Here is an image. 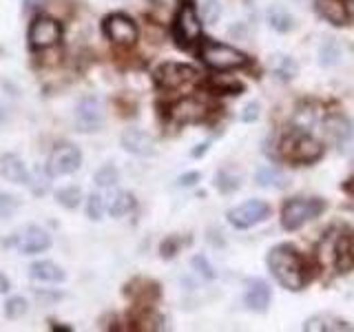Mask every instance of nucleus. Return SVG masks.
Masks as SVG:
<instances>
[{
	"instance_id": "31",
	"label": "nucleus",
	"mask_w": 354,
	"mask_h": 332,
	"mask_svg": "<svg viewBox=\"0 0 354 332\" xmlns=\"http://www.w3.org/2000/svg\"><path fill=\"white\" fill-rule=\"evenodd\" d=\"M193 266L206 277V279H213L215 277V273H213V268H210V264L206 261V257H193Z\"/></svg>"
},
{
	"instance_id": "23",
	"label": "nucleus",
	"mask_w": 354,
	"mask_h": 332,
	"mask_svg": "<svg viewBox=\"0 0 354 332\" xmlns=\"http://www.w3.org/2000/svg\"><path fill=\"white\" fill-rule=\"evenodd\" d=\"M268 22H270V27L277 29V31H288V29H292V25H295V20L290 18V14H286L281 7H272L268 11Z\"/></svg>"
},
{
	"instance_id": "7",
	"label": "nucleus",
	"mask_w": 354,
	"mask_h": 332,
	"mask_svg": "<svg viewBox=\"0 0 354 332\" xmlns=\"http://www.w3.org/2000/svg\"><path fill=\"white\" fill-rule=\"evenodd\" d=\"M62 38V25L58 20H53L49 16H38L33 18L29 25V44L33 49H51L60 42Z\"/></svg>"
},
{
	"instance_id": "26",
	"label": "nucleus",
	"mask_w": 354,
	"mask_h": 332,
	"mask_svg": "<svg viewBox=\"0 0 354 332\" xmlns=\"http://www.w3.org/2000/svg\"><path fill=\"white\" fill-rule=\"evenodd\" d=\"M118 180H120L118 169H115V166H111V164L102 166V169H100V171L95 173V184H97V186H102V188L115 186Z\"/></svg>"
},
{
	"instance_id": "21",
	"label": "nucleus",
	"mask_w": 354,
	"mask_h": 332,
	"mask_svg": "<svg viewBox=\"0 0 354 332\" xmlns=\"http://www.w3.org/2000/svg\"><path fill=\"white\" fill-rule=\"evenodd\" d=\"M304 330H350V324H346V321H339V319H332V317H313L306 321Z\"/></svg>"
},
{
	"instance_id": "32",
	"label": "nucleus",
	"mask_w": 354,
	"mask_h": 332,
	"mask_svg": "<svg viewBox=\"0 0 354 332\" xmlns=\"http://www.w3.org/2000/svg\"><path fill=\"white\" fill-rule=\"evenodd\" d=\"M257 118H259V104H257V102H250L246 109H243L241 120H243V122H254Z\"/></svg>"
},
{
	"instance_id": "37",
	"label": "nucleus",
	"mask_w": 354,
	"mask_h": 332,
	"mask_svg": "<svg viewBox=\"0 0 354 332\" xmlns=\"http://www.w3.org/2000/svg\"><path fill=\"white\" fill-rule=\"evenodd\" d=\"M7 120V113H5V109L3 107H0V124H3V122Z\"/></svg>"
},
{
	"instance_id": "8",
	"label": "nucleus",
	"mask_w": 354,
	"mask_h": 332,
	"mask_svg": "<svg viewBox=\"0 0 354 332\" xmlns=\"http://www.w3.org/2000/svg\"><path fill=\"white\" fill-rule=\"evenodd\" d=\"M104 33L111 42L122 44V47H129L140 36L138 25L133 22V18H129L127 14H120V11L118 14H111L104 20Z\"/></svg>"
},
{
	"instance_id": "5",
	"label": "nucleus",
	"mask_w": 354,
	"mask_h": 332,
	"mask_svg": "<svg viewBox=\"0 0 354 332\" xmlns=\"http://www.w3.org/2000/svg\"><path fill=\"white\" fill-rule=\"evenodd\" d=\"M321 210H324V202L321 199H290L283 206L281 221L286 230H295L301 228L306 221L315 219Z\"/></svg>"
},
{
	"instance_id": "25",
	"label": "nucleus",
	"mask_w": 354,
	"mask_h": 332,
	"mask_svg": "<svg viewBox=\"0 0 354 332\" xmlns=\"http://www.w3.org/2000/svg\"><path fill=\"white\" fill-rule=\"evenodd\" d=\"M55 199H58L64 208H75L82 199V191L77 186H66V188H60Z\"/></svg>"
},
{
	"instance_id": "20",
	"label": "nucleus",
	"mask_w": 354,
	"mask_h": 332,
	"mask_svg": "<svg viewBox=\"0 0 354 332\" xmlns=\"http://www.w3.org/2000/svg\"><path fill=\"white\" fill-rule=\"evenodd\" d=\"M133 206H136V199H133L131 193H115L113 197L109 199V213L113 215V217H122V215H127L133 210Z\"/></svg>"
},
{
	"instance_id": "17",
	"label": "nucleus",
	"mask_w": 354,
	"mask_h": 332,
	"mask_svg": "<svg viewBox=\"0 0 354 332\" xmlns=\"http://www.w3.org/2000/svg\"><path fill=\"white\" fill-rule=\"evenodd\" d=\"M326 133H328V138L335 142L341 151H346L348 144L354 142V127H352V122H348L346 118H341V116L328 120Z\"/></svg>"
},
{
	"instance_id": "29",
	"label": "nucleus",
	"mask_w": 354,
	"mask_h": 332,
	"mask_svg": "<svg viewBox=\"0 0 354 332\" xmlns=\"http://www.w3.org/2000/svg\"><path fill=\"white\" fill-rule=\"evenodd\" d=\"M102 213H104L102 195H91L88 197V204H86V215L91 219H102Z\"/></svg>"
},
{
	"instance_id": "2",
	"label": "nucleus",
	"mask_w": 354,
	"mask_h": 332,
	"mask_svg": "<svg viewBox=\"0 0 354 332\" xmlns=\"http://www.w3.org/2000/svg\"><path fill=\"white\" fill-rule=\"evenodd\" d=\"M202 60H204V64L210 66V69L228 71V69H237V66L246 64V55H243L239 49L230 47V44L215 42V40H204Z\"/></svg>"
},
{
	"instance_id": "13",
	"label": "nucleus",
	"mask_w": 354,
	"mask_h": 332,
	"mask_svg": "<svg viewBox=\"0 0 354 332\" xmlns=\"http://www.w3.org/2000/svg\"><path fill=\"white\" fill-rule=\"evenodd\" d=\"M122 147H124L129 153L140 155V158H147V155H153L155 151V142L149 133H144L140 129H127L122 133Z\"/></svg>"
},
{
	"instance_id": "10",
	"label": "nucleus",
	"mask_w": 354,
	"mask_h": 332,
	"mask_svg": "<svg viewBox=\"0 0 354 332\" xmlns=\"http://www.w3.org/2000/svg\"><path fill=\"white\" fill-rule=\"evenodd\" d=\"M104 122L102 113V104H100L97 98H84L77 102L75 107V124L82 133H91L97 131Z\"/></svg>"
},
{
	"instance_id": "12",
	"label": "nucleus",
	"mask_w": 354,
	"mask_h": 332,
	"mask_svg": "<svg viewBox=\"0 0 354 332\" xmlns=\"http://www.w3.org/2000/svg\"><path fill=\"white\" fill-rule=\"evenodd\" d=\"M51 246V237L47 230H42L38 226H29L22 230V235L18 237V248L25 255H36L42 252Z\"/></svg>"
},
{
	"instance_id": "35",
	"label": "nucleus",
	"mask_w": 354,
	"mask_h": 332,
	"mask_svg": "<svg viewBox=\"0 0 354 332\" xmlns=\"http://www.w3.org/2000/svg\"><path fill=\"white\" fill-rule=\"evenodd\" d=\"M197 180H199V173H188V175L180 177V184H182V186H193Z\"/></svg>"
},
{
	"instance_id": "22",
	"label": "nucleus",
	"mask_w": 354,
	"mask_h": 332,
	"mask_svg": "<svg viewBox=\"0 0 354 332\" xmlns=\"http://www.w3.org/2000/svg\"><path fill=\"white\" fill-rule=\"evenodd\" d=\"M254 180L261 186H268V188H283L288 184L286 175H281L277 169H259L257 175H254Z\"/></svg>"
},
{
	"instance_id": "28",
	"label": "nucleus",
	"mask_w": 354,
	"mask_h": 332,
	"mask_svg": "<svg viewBox=\"0 0 354 332\" xmlns=\"http://www.w3.org/2000/svg\"><path fill=\"white\" fill-rule=\"evenodd\" d=\"M20 206V199L11 193H0V219H9Z\"/></svg>"
},
{
	"instance_id": "36",
	"label": "nucleus",
	"mask_w": 354,
	"mask_h": 332,
	"mask_svg": "<svg viewBox=\"0 0 354 332\" xmlns=\"http://www.w3.org/2000/svg\"><path fill=\"white\" fill-rule=\"evenodd\" d=\"M9 290V282H7V277L0 273V293H7Z\"/></svg>"
},
{
	"instance_id": "16",
	"label": "nucleus",
	"mask_w": 354,
	"mask_h": 332,
	"mask_svg": "<svg viewBox=\"0 0 354 332\" xmlns=\"http://www.w3.org/2000/svg\"><path fill=\"white\" fill-rule=\"evenodd\" d=\"M206 113V107L202 102H197L195 98H184L182 102H177L171 109V118L177 124H188V122H197L202 120Z\"/></svg>"
},
{
	"instance_id": "30",
	"label": "nucleus",
	"mask_w": 354,
	"mask_h": 332,
	"mask_svg": "<svg viewBox=\"0 0 354 332\" xmlns=\"http://www.w3.org/2000/svg\"><path fill=\"white\" fill-rule=\"evenodd\" d=\"M219 14H221L219 0H208V3L204 5V20L206 22H217Z\"/></svg>"
},
{
	"instance_id": "1",
	"label": "nucleus",
	"mask_w": 354,
	"mask_h": 332,
	"mask_svg": "<svg viewBox=\"0 0 354 332\" xmlns=\"http://www.w3.org/2000/svg\"><path fill=\"white\" fill-rule=\"evenodd\" d=\"M268 266L274 279L279 282L286 290H301L308 284V268L292 246H274L268 255Z\"/></svg>"
},
{
	"instance_id": "19",
	"label": "nucleus",
	"mask_w": 354,
	"mask_h": 332,
	"mask_svg": "<svg viewBox=\"0 0 354 332\" xmlns=\"http://www.w3.org/2000/svg\"><path fill=\"white\" fill-rule=\"evenodd\" d=\"M29 275H31V279H36V282L58 284V282L64 279V270L60 268L58 264H53V261H36V264H31Z\"/></svg>"
},
{
	"instance_id": "34",
	"label": "nucleus",
	"mask_w": 354,
	"mask_h": 332,
	"mask_svg": "<svg viewBox=\"0 0 354 332\" xmlns=\"http://www.w3.org/2000/svg\"><path fill=\"white\" fill-rule=\"evenodd\" d=\"M175 255V239H169L162 243V257H173Z\"/></svg>"
},
{
	"instance_id": "11",
	"label": "nucleus",
	"mask_w": 354,
	"mask_h": 332,
	"mask_svg": "<svg viewBox=\"0 0 354 332\" xmlns=\"http://www.w3.org/2000/svg\"><path fill=\"white\" fill-rule=\"evenodd\" d=\"M268 204L266 202H259V199H250V202L241 204L237 208H232L228 213V221L235 228H250L254 224H259V221L268 215Z\"/></svg>"
},
{
	"instance_id": "4",
	"label": "nucleus",
	"mask_w": 354,
	"mask_h": 332,
	"mask_svg": "<svg viewBox=\"0 0 354 332\" xmlns=\"http://www.w3.org/2000/svg\"><path fill=\"white\" fill-rule=\"evenodd\" d=\"M173 33L180 47H193V44L202 38V22H199L197 11L191 3H182L173 22Z\"/></svg>"
},
{
	"instance_id": "18",
	"label": "nucleus",
	"mask_w": 354,
	"mask_h": 332,
	"mask_svg": "<svg viewBox=\"0 0 354 332\" xmlns=\"http://www.w3.org/2000/svg\"><path fill=\"white\" fill-rule=\"evenodd\" d=\"M270 304V288L263 282H250L246 290V306L252 313H266V308Z\"/></svg>"
},
{
	"instance_id": "6",
	"label": "nucleus",
	"mask_w": 354,
	"mask_h": 332,
	"mask_svg": "<svg viewBox=\"0 0 354 332\" xmlns=\"http://www.w3.org/2000/svg\"><path fill=\"white\" fill-rule=\"evenodd\" d=\"M197 71L188 64H177V62H169L158 69L155 73V80L164 89V91H180V89L193 86L197 82Z\"/></svg>"
},
{
	"instance_id": "15",
	"label": "nucleus",
	"mask_w": 354,
	"mask_h": 332,
	"mask_svg": "<svg viewBox=\"0 0 354 332\" xmlns=\"http://www.w3.org/2000/svg\"><path fill=\"white\" fill-rule=\"evenodd\" d=\"M0 175H3L7 182H14V184H29V180H31L25 162L14 153L5 155V158L0 160Z\"/></svg>"
},
{
	"instance_id": "33",
	"label": "nucleus",
	"mask_w": 354,
	"mask_h": 332,
	"mask_svg": "<svg viewBox=\"0 0 354 332\" xmlns=\"http://www.w3.org/2000/svg\"><path fill=\"white\" fill-rule=\"evenodd\" d=\"M277 71H279V75L283 77V80H288V77H292V75L297 73V66H295L290 60H288V58H283V60H281V66H279Z\"/></svg>"
},
{
	"instance_id": "3",
	"label": "nucleus",
	"mask_w": 354,
	"mask_h": 332,
	"mask_svg": "<svg viewBox=\"0 0 354 332\" xmlns=\"http://www.w3.org/2000/svg\"><path fill=\"white\" fill-rule=\"evenodd\" d=\"M321 144L313 138L308 136V131H301L299 129L295 136H288L283 140V155L288 160H292L297 164H310L321 158Z\"/></svg>"
},
{
	"instance_id": "9",
	"label": "nucleus",
	"mask_w": 354,
	"mask_h": 332,
	"mask_svg": "<svg viewBox=\"0 0 354 332\" xmlns=\"http://www.w3.org/2000/svg\"><path fill=\"white\" fill-rule=\"evenodd\" d=\"M80 162H82L80 149L73 147V144H58L49 158V175L53 177L71 175L80 169Z\"/></svg>"
},
{
	"instance_id": "24",
	"label": "nucleus",
	"mask_w": 354,
	"mask_h": 332,
	"mask_svg": "<svg viewBox=\"0 0 354 332\" xmlns=\"http://www.w3.org/2000/svg\"><path fill=\"white\" fill-rule=\"evenodd\" d=\"M241 184V177L235 173V171H219L217 175V180H215V186L219 188V191H224V193H230V191H235V188H239Z\"/></svg>"
},
{
	"instance_id": "14",
	"label": "nucleus",
	"mask_w": 354,
	"mask_h": 332,
	"mask_svg": "<svg viewBox=\"0 0 354 332\" xmlns=\"http://www.w3.org/2000/svg\"><path fill=\"white\" fill-rule=\"evenodd\" d=\"M317 9L332 25H346L354 14V5L348 7V0H317Z\"/></svg>"
},
{
	"instance_id": "27",
	"label": "nucleus",
	"mask_w": 354,
	"mask_h": 332,
	"mask_svg": "<svg viewBox=\"0 0 354 332\" xmlns=\"http://www.w3.org/2000/svg\"><path fill=\"white\" fill-rule=\"evenodd\" d=\"M27 310H29V306H27V302L22 297H11L9 302L5 304L7 319H20L22 315H27Z\"/></svg>"
}]
</instances>
